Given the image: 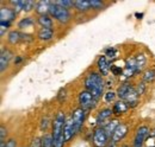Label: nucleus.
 <instances>
[{"mask_svg": "<svg viewBox=\"0 0 155 147\" xmlns=\"http://www.w3.org/2000/svg\"><path fill=\"white\" fill-rule=\"evenodd\" d=\"M85 87H86L87 92L97 100V99L100 97V95L103 94L104 81H103V78H101V76L99 74L92 73L86 77V80H85Z\"/></svg>", "mask_w": 155, "mask_h": 147, "instance_id": "1", "label": "nucleus"}, {"mask_svg": "<svg viewBox=\"0 0 155 147\" xmlns=\"http://www.w3.org/2000/svg\"><path fill=\"white\" fill-rule=\"evenodd\" d=\"M64 114L62 111H58L56 119L54 121V134H53V147H62L66 140L64 138Z\"/></svg>", "mask_w": 155, "mask_h": 147, "instance_id": "2", "label": "nucleus"}, {"mask_svg": "<svg viewBox=\"0 0 155 147\" xmlns=\"http://www.w3.org/2000/svg\"><path fill=\"white\" fill-rule=\"evenodd\" d=\"M117 94H118V96H119L122 100L127 101L129 105L131 103V106H136L138 94H137V92L134 89V87H131L130 84H127V83H125V84L120 86V87L118 88Z\"/></svg>", "mask_w": 155, "mask_h": 147, "instance_id": "3", "label": "nucleus"}, {"mask_svg": "<svg viewBox=\"0 0 155 147\" xmlns=\"http://www.w3.org/2000/svg\"><path fill=\"white\" fill-rule=\"evenodd\" d=\"M49 12H50V14H51L54 18H56L58 21H61V23H67V21L69 20V17H71L67 8H64V7H62V6H58V5L54 4V2H51Z\"/></svg>", "mask_w": 155, "mask_h": 147, "instance_id": "4", "label": "nucleus"}, {"mask_svg": "<svg viewBox=\"0 0 155 147\" xmlns=\"http://www.w3.org/2000/svg\"><path fill=\"white\" fill-rule=\"evenodd\" d=\"M79 103L81 105L82 109H90L92 107H94L96 103V99L87 92H81L79 95Z\"/></svg>", "mask_w": 155, "mask_h": 147, "instance_id": "5", "label": "nucleus"}, {"mask_svg": "<svg viewBox=\"0 0 155 147\" xmlns=\"http://www.w3.org/2000/svg\"><path fill=\"white\" fill-rule=\"evenodd\" d=\"M109 141V135L107 133L105 132L104 128H98L94 132V135H93V142L97 147H104L106 146Z\"/></svg>", "mask_w": 155, "mask_h": 147, "instance_id": "6", "label": "nucleus"}, {"mask_svg": "<svg viewBox=\"0 0 155 147\" xmlns=\"http://www.w3.org/2000/svg\"><path fill=\"white\" fill-rule=\"evenodd\" d=\"M72 120L74 122V126H75V130L79 132L80 128L82 127V124H84V120H85V113L82 108H78L74 110L73 115H72Z\"/></svg>", "mask_w": 155, "mask_h": 147, "instance_id": "7", "label": "nucleus"}, {"mask_svg": "<svg viewBox=\"0 0 155 147\" xmlns=\"http://www.w3.org/2000/svg\"><path fill=\"white\" fill-rule=\"evenodd\" d=\"M148 133H149V130H148V128H147L146 126L140 127V128H138V130H137V133H136L134 146H135V147H141V146H142V144L144 142V140H146V138H147Z\"/></svg>", "mask_w": 155, "mask_h": 147, "instance_id": "8", "label": "nucleus"}, {"mask_svg": "<svg viewBox=\"0 0 155 147\" xmlns=\"http://www.w3.org/2000/svg\"><path fill=\"white\" fill-rule=\"evenodd\" d=\"M127 132H128V127H127V125H124V124L118 125V127L116 128L115 133H114V135H112V142H114V144H116L117 141H119L120 139H123V138L125 136Z\"/></svg>", "mask_w": 155, "mask_h": 147, "instance_id": "9", "label": "nucleus"}, {"mask_svg": "<svg viewBox=\"0 0 155 147\" xmlns=\"http://www.w3.org/2000/svg\"><path fill=\"white\" fill-rule=\"evenodd\" d=\"M63 133H64V138H66V140H69V139L74 135V133H77V130H75V126H74V122H73V120H72V119H71V120H68V121L64 124Z\"/></svg>", "mask_w": 155, "mask_h": 147, "instance_id": "10", "label": "nucleus"}, {"mask_svg": "<svg viewBox=\"0 0 155 147\" xmlns=\"http://www.w3.org/2000/svg\"><path fill=\"white\" fill-rule=\"evenodd\" d=\"M98 69L101 73V75H107L109 71H110L111 68H110L105 56H100L99 57V59H98Z\"/></svg>", "mask_w": 155, "mask_h": 147, "instance_id": "11", "label": "nucleus"}, {"mask_svg": "<svg viewBox=\"0 0 155 147\" xmlns=\"http://www.w3.org/2000/svg\"><path fill=\"white\" fill-rule=\"evenodd\" d=\"M15 16H16V12H15V11H11L10 8L1 7V10H0L1 21H7V23H10L12 19L15 18Z\"/></svg>", "mask_w": 155, "mask_h": 147, "instance_id": "12", "label": "nucleus"}, {"mask_svg": "<svg viewBox=\"0 0 155 147\" xmlns=\"http://www.w3.org/2000/svg\"><path fill=\"white\" fill-rule=\"evenodd\" d=\"M136 73V63H135V58L134 59H128L127 61V67H125V70H124V77H130Z\"/></svg>", "mask_w": 155, "mask_h": 147, "instance_id": "13", "label": "nucleus"}, {"mask_svg": "<svg viewBox=\"0 0 155 147\" xmlns=\"http://www.w3.org/2000/svg\"><path fill=\"white\" fill-rule=\"evenodd\" d=\"M10 58H11V52L10 51H5V50H2V52H1V56H0V65H1V71H4L5 70V68L7 67V63H8V61H10Z\"/></svg>", "mask_w": 155, "mask_h": 147, "instance_id": "14", "label": "nucleus"}, {"mask_svg": "<svg viewBox=\"0 0 155 147\" xmlns=\"http://www.w3.org/2000/svg\"><path fill=\"white\" fill-rule=\"evenodd\" d=\"M112 113H114V111L110 109H104V110H101V111H99V114H98V116H97V122L99 125L104 124V121L107 120V119L111 116Z\"/></svg>", "mask_w": 155, "mask_h": 147, "instance_id": "15", "label": "nucleus"}, {"mask_svg": "<svg viewBox=\"0 0 155 147\" xmlns=\"http://www.w3.org/2000/svg\"><path fill=\"white\" fill-rule=\"evenodd\" d=\"M74 5H75L78 11H87L91 7V1H88V0H78V1H74Z\"/></svg>", "mask_w": 155, "mask_h": 147, "instance_id": "16", "label": "nucleus"}, {"mask_svg": "<svg viewBox=\"0 0 155 147\" xmlns=\"http://www.w3.org/2000/svg\"><path fill=\"white\" fill-rule=\"evenodd\" d=\"M128 110V106H127V103L125 102H123V101H118L115 103V106H114V114H122V113H125Z\"/></svg>", "mask_w": 155, "mask_h": 147, "instance_id": "17", "label": "nucleus"}, {"mask_svg": "<svg viewBox=\"0 0 155 147\" xmlns=\"http://www.w3.org/2000/svg\"><path fill=\"white\" fill-rule=\"evenodd\" d=\"M38 37L42 40H49L53 37V30L51 29H47V27H42L38 32Z\"/></svg>", "mask_w": 155, "mask_h": 147, "instance_id": "18", "label": "nucleus"}, {"mask_svg": "<svg viewBox=\"0 0 155 147\" xmlns=\"http://www.w3.org/2000/svg\"><path fill=\"white\" fill-rule=\"evenodd\" d=\"M117 127H118V121H117V120H112L111 122H109L107 125H105L104 129H105V132L107 133L109 138L114 135V133H115V130H116Z\"/></svg>", "mask_w": 155, "mask_h": 147, "instance_id": "19", "label": "nucleus"}, {"mask_svg": "<svg viewBox=\"0 0 155 147\" xmlns=\"http://www.w3.org/2000/svg\"><path fill=\"white\" fill-rule=\"evenodd\" d=\"M135 63L136 73H140L144 68V64H146V57H144V55H137V57L135 58Z\"/></svg>", "mask_w": 155, "mask_h": 147, "instance_id": "20", "label": "nucleus"}, {"mask_svg": "<svg viewBox=\"0 0 155 147\" xmlns=\"http://www.w3.org/2000/svg\"><path fill=\"white\" fill-rule=\"evenodd\" d=\"M50 1H38L37 2V12L39 13H45L47 11L50 10Z\"/></svg>", "mask_w": 155, "mask_h": 147, "instance_id": "21", "label": "nucleus"}, {"mask_svg": "<svg viewBox=\"0 0 155 147\" xmlns=\"http://www.w3.org/2000/svg\"><path fill=\"white\" fill-rule=\"evenodd\" d=\"M38 23L43 26V27H47V29H51V26H53V21H51V19L49 18L48 16H45V14H43V16L39 17Z\"/></svg>", "mask_w": 155, "mask_h": 147, "instance_id": "22", "label": "nucleus"}, {"mask_svg": "<svg viewBox=\"0 0 155 147\" xmlns=\"http://www.w3.org/2000/svg\"><path fill=\"white\" fill-rule=\"evenodd\" d=\"M42 147H53V136L50 134H45L42 139Z\"/></svg>", "mask_w": 155, "mask_h": 147, "instance_id": "23", "label": "nucleus"}, {"mask_svg": "<svg viewBox=\"0 0 155 147\" xmlns=\"http://www.w3.org/2000/svg\"><path fill=\"white\" fill-rule=\"evenodd\" d=\"M11 4L15 6V12H19L20 10H24V1H20V0H13L11 1Z\"/></svg>", "mask_w": 155, "mask_h": 147, "instance_id": "24", "label": "nucleus"}, {"mask_svg": "<svg viewBox=\"0 0 155 147\" xmlns=\"http://www.w3.org/2000/svg\"><path fill=\"white\" fill-rule=\"evenodd\" d=\"M54 4H56L58 6H62V7L67 8V7L72 6V5H74V1H69V0H58V1H54Z\"/></svg>", "mask_w": 155, "mask_h": 147, "instance_id": "25", "label": "nucleus"}, {"mask_svg": "<svg viewBox=\"0 0 155 147\" xmlns=\"http://www.w3.org/2000/svg\"><path fill=\"white\" fill-rule=\"evenodd\" d=\"M155 80V71L154 70H150V71H147L144 77H143V81L144 82H152Z\"/></svg>", "mask_w": 155, "mask_h": 147, "instance_id": "26", "label": "nucleus"}, {"mask_svg": "<svg viewBox=\"0 0 155 147\" xmlns=\"http://www.w3.org/2000/svg\"><path fill=\"white\" fill-rule=\"evenodd\" d=\"M34 24V20L31 18H24L23 20L19 21V27H28V26H31Z\"/></svg>", "mask_w": 155, "mask_h": 147, "instance_id": "27", "label": "nucleus"}, {"mask_svg": "<svg viewBox=\"0 0 155 147\" xmlns=\"http://www.w3.org/2000/svg\"><path fill=\"white\" fill-rule=\"evenodd\" d=\"M20 35L18 32H16V31H13V32H11L10 33V36H8V40L12 43V44H16L18 40L20 39Z\"/></svg>", "mask_w": 155, "mask_h": 147, "instance_id": "28", "label": "nucleus"}, {"mask_svg": "<svg viewBox=\"0 0 155 147\" xmlns=\"http://www.w3.org/2000/svg\"><path fill=\"white\" fill-rule=\"evenodd\" d=\"M115 97H116V94H115V92H109L105 94V101H106V102H111V101H114Z\"/></svg>", "mask_w": 155, "mask_h": 147, "instance_id": "29", "label": "nucleus"}, {"mask_svg": "<svg viewBox=\"0 0 155 147\" xmlns=\"http://www.w3.org/2000/svg\"><path fill=\"white\" fill-rule=\"evenodd\" d=\"M32 6H34V1H31V0L24 1V11H30L32 8Z\"/></svg>", "mask_w": 155, "mask_h": 147, "instance_id": "30", "label": "nucleus"}, {"mask_svg": "<svg viewBox=\"0 0 155 147\" xmlns=\"http://www.w3.org/2000/svg\"><path fill=\"white\" fill-rule=\"evenodd\" d=\"M91 1V6L94 8H101L103 7V2L99 0H90Z\"/></svg>", "mask_w": 155, "mask_h": 147, "instance_id": "31", "label": "nucleus"}, {"mask_svg": "<svg viewBox=\"0 0 155 147\" xmlns=\"http://www.w3.org/2000/svg\"><path fill=\"white\" fill-rule=\"evenodd\" d=\"M41 146H42L41 139H38V138L34 139V141H32V144H31V147H41Z\"/></svg>", "mask_w": 155, "mask_h": 147, "instance_id": "32", "label": "nucleus"}, {"mask_svg": "<svg viewBox=\"0 0 155 147\" xmlns=\"http://www.w3.org/2000/svg\"><path fill=\"white\" fill-rule=\"evenodd\" d=\"M106 56H109L110 58H114V57L116 56V50H115V49H109V50L106 51Z\"/></svg>", "mask_w": 155, "mask_h": 147, "instance_id": "33", "label": "nucleus"}, {"mask_svg": "<svg viewBox=\"0 0 155 147\" xmlns=\"http://www.w3.org/2000/svg\"><path fill=\"white\" fill-rule=\"evenodd\" d=\"M47 126H48V117H44L42 120V125H41V128L42 129H47Z\"/></svg>", "mask_w": 155, "mask_h": 147, "instance_id": "34", "label": "nucleus"}, {"mask_svg": "<svg viewBox=\"0 0 155 147\" xmlns=\"http://www.w3.org/2000/svg\"><path fill=\"white\" fill-rule=\"evenodd\" d=\"M111 71L114 73V75H120L122 74V70L119 68H116V67H111Z\"/></svg>", "mask_w": 155, "mask_h": 147, "instance_id": "35", "label": "nucleus"}, {"mask_svg": "<svg viewBox=\"0 0 155 147\" xmlns=\"http://www.w3.org/2000/svg\"><path fill=\"white\" fill-rule=\"evenodd\" d=\"M143 92H144V83H141L137 88V94L141 95V94H143Z\"/></svg>", "mask_w": 155, "mask_h": 147, "instance_id": "36", "label": "nucleus"}, {"mask_svg": "<svg viewBox=\"0 0 155 147\" xmlns=\"http://www.w3.org/2000/svg\"><path fill=\"white\" fill-rule=\"evenodd\" d=\"M6 147H16V141L13 139H11L7 144H6Z\"/></svg>", "mask_w": 155, "mask_h": 147, "instance_id": "37", "label": "nucleus"}, {"mask_svg": "<svg viewBox=\"0 0 155 147\" xmlns=\"http://www.w3.org/2000/svg\"><path fill=\"white\" fill-rule=\"evenodd\" d=\"M0 130H1V141H4V139H5V134H6V130H5L4 127H1Z\"/></svg>", "mask_w": 155, "mask_h": 147, "instance_id": "38", "label": "nucleus"}, {"mask_svg": "<svg viewBox=\"0 0 155 147\" xmlns=\"http://www.w3.org/2000/svg\"><path fill=\"white\" fill-rule=\"evenodd\" d=\"M136 17H138V18H142L143 17V14L141 13V14H138V13H136Z\"/></svg>", "mask_w": 155, "mask_h": 147, "instance_id": "39", "label": "nucleus"}, {"mask_svg": "<svg viewBox=\"0 0 155 147\" xmlns=\"http://www.w3.org/2000/svg\"><path fill=\"white\" fill-rule=\"evenodd\" d=\"M109 147H116V144H114V142H112V145H110Z\"/></svg>", "mask_w": 155, "mask_h": 147, "instance_id": "40", "label": "nucleus"}, {"mask_svg": "<svg viewBox=\"0 0 155 147\" xmlns=\"http://www.w3.org/2000/svg\"><path fill=\"white\" fill-rule=\"evenodd\" d=\"M123 147H128V146H123Z\"/></svg>", "mask_w": 155, "mask_h": 147, "instance_id": "41", "label": "nucleus"}]
</instances>
